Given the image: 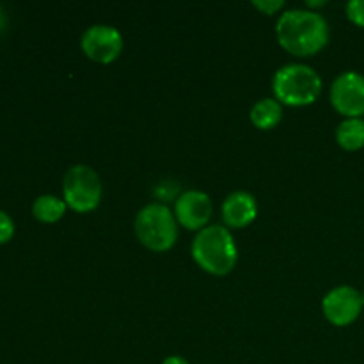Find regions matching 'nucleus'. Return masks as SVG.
Segmentation results:
<instances>
[{"label":"nucleus","mask_w":364,"mask_h":364,"mask_svg":"<svg viewBox=\"0 0 364 364\" xmlns=\"http://www.w3.org/2000/svg\"><path fill=\"white\" fill-rule=\"evenodd\" d=\"M277 39L294 55H311L329 41V23L320 13L290 9L277 20Z\"/></svg>","instance_id":"nucleus-1"},{"label":"nucleus","mask_w":364,"mask_h":364,"mask_svg":"<svg viewBox=\"0 0 364 364\" xmlns=\"http://www.w3.org/2000/svg\"><path fill=\"white\" fill-rule=\"evenodd\" d=\"M192 258L205 272L226 276L237 265L238 258L233 235L219 224L203 228L192 242Z\"/></svg>","instance_id":"nucleus-2"},{"label":"nucleus","mask_w":364,"mask_h":364,"mask_svg":"<svg viewBox=\"0 0 364 364\" xmlns=\"http://www.w3.org/2000/svg\"><path fill=\"white\" fill-rule=\"evenodd\" d=\"M272 89L279 103L304 107L320 96L322 78L308 64L290 63L276 71L272 78Z\"/></svg>","instance_id":"nucleus-3"},{"label":"nucleus","mask_w":364,"mask_h":364,"mask_svg":"<svg viewBox=\"0 0 364 364\" xmlns=\"http://www.w3.org/2000/svg\"><path fill=\"white\" fill-rule=\"evenodd\" d=\"M135 235L141 244L151 251H167L176 244V215L166 205L151 203L135 217Z\"/></svg>","instance_id":"nucleus-4"},{"label":"nucleus","mask_w":364,"mask_h":364,"mask_svg":"<svg viewBox=\"0 0 364 364\" xmlns=\"http://www.w3.org/2000/svg\"><path fill=\"white\" fill-rule=\"evenodd\" d=\"M64 201L71 210L87 213L100 205L102 199V180L92 167L78 164L68 169L63 181Z\"/></svg>","instance_id":"nucleus-5"},{"label":"nucleus","mask_w":364,"mask_h":364,"mask_svg":"<svg viewBox=\"0 0 364 364\" xmlns=\"http://www.w3.org/2000/svg\"><path fill=\"white\" fill-rule=\"evenodd\" d=\"M331 103L345 117L364 116V75L345 71L331 85Z\"/></svg>","instance_id":"nucleus-6"},{"label":"nucleus","mask_w":364,"mask_h":364,"mask_svg":"<svg viewBox=\"0 0 364 364\" xmlns=\"http://www.w3.org/2000/svg\"><path fill=\"white\" fill-rule=\"evenodd\" d=\"M82 50L96 63L109 64L119 57L123 50V36L112 25H92L82 36Z\"/></svg>","instance_id":"nucleus-7"},{"label":"nucleus","mask_w":364,"mask_h":364,"mask_svg":"<svg viewBox=\"0 0 364 364\" xmlns=\"http://www.w3.org/2000/svg\"><path fill=\"white\" fill-rule=\"evenodd\" d=\"M363 306V294L352 287L333 288L322 301L323 315L338 327L354 323L361 315Z\"/></svg>","instance_id":"nucleus-8"},{"label":"nucleus","mask_w":364,"mask_h":364,"mask_svg":"<svg viewBox=\"0 0 364 364\" xmlns=\"http://www.w3.org/2000/svg\"><path fill=\"white\" fill-rule=\"evenodd\" d=\"M212 212V199L206 192L201 191L183 192L176 199V206H174V215L178 223L192 231H201L203 228H206Z\"/></svg>","instance_id":"nucleus-9"},{"label":"nucleus","mask_w":364,"mask_h":364,"mask_svg":"<svg viewBox=\"0 0 364 364\" xmlns=\"http://www.w3.org/2000/svg\"><path fill=\"white\" fill-rule=\"evenodd\" d=\"M258 215L255 196L245 191L231 192L223 203V219L230 228H245Z\"/></svg>","instance_id":"nucleus-10"},{"label":"nucleus","mask_w":364,"mask_h":364,"mask_svg":"<svg viewBox=\"0 0 364 364\" xmlns=\"http://www.w3.org/2000/svg\"><path fill=\"white\" fill-rule=\"evenodd\" d=\"M336 141L347 151H358L364 146V119L347 117L336 128Z\"/></svg>","instance_id":"nucleus-11"},{"label":"nucleus","mask_w":364,"mask_h":364,"mask_svg":"<svg viewBox=\"0 0 364 364\" xmlns=\"http://www.w3.org/2000/svg\"><path fill=\"white\" fill-rule=\"evenodd\" d=\"M283 117V105L274 98H262L251 109V121L262 130H270Z\"/></svg>","instance_id":"nucleus-12"},{"label":"nucleus","mask_w":364,"mask_h":364,"mask_svg":"<svg viewBox=\"0 0 364 364\" xmlns=\"http://www.w3.org/2000/svg\"><path fill=\"white\" fill-rule=\"evenodd\" d=\"M66 206L64 199H59L52 194H43L32 205V213L41 223H55L66 213Z\"/></svg>","instance_id":"nucleus-13"},{"label":"nucleus","mask_w":364,"mask_h":364,"mask_svg":"<svg viewBox=\"0 0 364 364\" xmlns=\"http://www.w3.org/2000/svg\"><path fill=\"white\" fill-rule=\"evenodd\" d=\"M347 16L355 25L364 27V0H350L347 4Z\"/></svg>","instance_id":"nucleus-14"},{"label":"nucleus","mask_w":364,"mask_h":364,"mask_svg":"<svg viewBox=\"0 0 364 364\" xmlns=\"http://www.w3.org/2000/svg\"><path fill=\"white\" fill-rule=\"evenodd\" d=\"M14 223L4 210H0V244H6L13 238Z\"/></svg>","instance_id":"nucleus-15"},{"label":"nucleus","mask_w":364,"mask_h":364,"mask_svg":"<svg viewBox=\"0 0 364 364\" xmlns=\"http://www.w3.org/2000/svg\"><path fill=\"white\" fill-rule=\"evenodd\" d=\"M252 6H255L256 9L263 11L265 14H272L276 13L277 9H281V7L284 6V2L283 0H269V2H267V0H252Z\"/></svg>","instance_id":"nucleus-16"},{"label":"nucleus","mask_w":364,"mask_h":364,"mask_svg":"<svg viewBox=\"0 0 364 364\" xmlns=\"http://www.w3.org/2000/svg\"><path fill=\"white\" fill-rule=\"evenodd\" d=\"M162 364H188L187 359L180 358V355H169L167 359H164Z\"/></svg>","instance_id":"nucleus-17"},{"label":"nucleus","mask_w":364,"mask_h":364,"mask_svg":"<svg viewBox=\"0 0 364 364\" xmlns=\"http://www.w3.org/2000/svg\"><path fill=\"white\" fill-rule=\"evenodd\" d=\"M6 23H7V16H6V11H4V7L0 6V32L6 28Z\"/></svg>","instance_id":"nucleus-18"},{"label":"nucleus","mask_w":364,"mask_h":364,"mask_svg":"<svg viewBox=\"0 0 364 364\" xmlns=\"http://www.w3.org/2000/svg\"><path fill=\"white\" fill-rule=\"evenodd\" d=\"M323 4H326V2H316V0H315V2H311V0H308L309 7H318V6H323Z\"/></svg>","instance_id":"nucleus-19"},{"label":"nucleus","mask_w":364,"mask_h":364,"mask_svg":"<svg viewBox=\"0 0 364 364\" xmlns=\"http://www.w3.org/2000/svg\"><path fill=\"white\" fill-rule=\"evenodd\" d=\"M363 304H364V291H363Z\"/></svg>","instance_id":"nucleus-20"}]
</instances>
